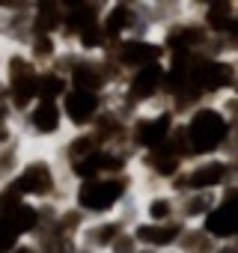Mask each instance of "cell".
Masks as SVG:
<instances>
[{
	"label": "cell",
	"mask_w": 238,
	"mask_h": 253,
	"mask_svg": "<svg viewBox=\"0 0 238 253\" xmlns=\"http://www.w3.org/2000/svg\"><path fill=\"white\" fill-rule=\"evenodd\" d=\"M21 203L48 206V203H69L72 197V179L69 170L57 161L54 149H30L18 179L3 191Z\"/></svg>",
	"instance_id": "obj_1"
},
{
	"label": "cell",
	"mask_w": 238,
	"mask_h": 253,
	"mask_svg": "<svg viewBox=\"0 0 238 253\" xmlns=\"http://www.w3.org/2000/svg\"><path fill=\"white\" fill-rule=\"evenodd\" d=\"M182 137H185L188 161L226 155V146L232 137V122L223 116L217 101H205L182 119Z\"/></svg>",
	"instance_id": "obj_2"
},
{
	"label": "cell",
	"mask_w": 238,
	"mask_h": 253,
	"mask_svg": "<svg viewBox=\"0 0 238 253\" xmlns=\"http://www.w3.org/2000/svg\"><path fill=\"white\" fill-rule=\"evenodd\" d=\"M137 194V179L131 176H110V179H89L72 185L69 203L86 217H110Z\"/></svg>",
	"instance_id": "obj_3"
},
{
	"label": "cell",
	"mask_w": 238,
	"mask_h": 253,
	"mask_svg": "<svg viewBox=\"0 0 238 253\" xmlns=\"http://www.w3.org/2000/svg\"><path fill=\"white\" fill-rule=\"evenodd\" d=\"M33 149H54L63 143L69 134V125L63 116V104L51 98L33 101L21 116H18V128H15Z\"/></svg>",
	"instance_id": "obj_4"
},
{
	"label": "cell",
	"mask_w": 238,
	"mask_h": 253,
	"mask_svg": "<svg viewBox=\"0 0 238 253\" xmlns=\"http://www.w3.org/2000/svg\"><path fill=\"white\" fill-rule=\"evenodd\" d=\"M179 116L173 113V107L167 104V98L143 107L134 119H131V149L137 155H149V152H161L170 146L176 128H179Z\"/></svg>",
	"instance_id": "obj_5"
},
{
	"label": "cell",
	"mask_w": 238,
	"mask_h": 253,
	"mask_svg": "<svg viewBox=\"0 0 238 253\" xmlns=\"http://www.w3.org/2000/svg\"><path fill=\"white\" fill-rule=\"evenodd\" d=\"M232 185H238V182H235V161L226 158V155H211V158L188 161L170 191H173L176 197L194 194V191H202V194H223V191L232 188Z\"/></svg>",
	"instance_id": "obj_6"
},
{
	"label": "cell",
	"mask_w": 238,
	"mask_h": 253,
	"mask_svg": "<svg viewBox=\"0 0 238 253\" xmlns=\"http://www.w3.org/2000/svg\"><path fill=\"white\" fill-rule=\"evenodd\" d=\"M39 75H42V69L27 57V51L9 48L6 66H3V81H6V86H9V101H12V107L18 110V116H21L33 101H39Z\"/></svg>",
	"instance_id": "obj_7"
},
{
	"label": "cell",
	"mask_w": 238,
	"mask_h": 253,
	"mask_svg": "<svg viewBox=\"0 0 238 253\" xmlns=\"http://www.w3.org/2000/svg\"><path fill=\"white\" fill-rule=\"evenodd\" d=\"M101 30L110 39V45L125 42V39H137V36H155L143 18L140 0H110V3H104Z\"/></svg>",
	"instance_id": "obj_8"
},
{
	"label": "cell",
	"mask_w": 238,
	"mask_h": 253,
	"mask_svg": "<svg viewBox=\"0 0 238 253\" xmlns=\"http://www.w3.org/2000/svg\"><path fill=\"white\" fill-rule=\"evenodd\" d=\"M107 57L122 69L125 75L137 72V69H146V66H158V63H167V51L161 45L158 36H137V39H125V42H116L110 45Z\"/></svg>",
	"instance_id": "obj_9"
},
{
	"label": "cell",
	"mask_w": 238,
	"mask_h": 253,
	"mask_svg": "<svg viewBox=\"0 0 238 253\" xmlns=\"http://www.w3.org/2000/svg\"><path fill=\"white\" fill-rule=\"evenodd\" d=\"M60 104H63V116H66L69 131H92V125L107 110L110 98L95 95V92H83V89H69Z\"/></svg>",
	"instance_id": "obj_10"
},
{
	"label": "cell",
	"mask_w": 238,
	"mask_h": 253,
	"mask_svg": "<svg viewBox=\"0 0 238 253\" xmlns=\"http://www.w3.org/2000/svg\"><path fill=\"white\" fill-rule=\"evenodd\" d=\"M131 226L119 217V214H110V217H89L86 226L80 229V247L89 250V253H110V247L116 244L119 235H125Z\"/></svg>",
	"instance_id": "obj_11"
},
{
	"label": "cell",
	"mask_w": 238,
	"mask_h": 253,
	"mask_svg": "<svg viewBox=\"0 0 238 253\" xmlns=\"http://www.w3.org/2000/svg\"><path fill=\"white\" fill-rule=\"evenodd\" d=\"M205 232L214 238V241H229V238H238V185L226 188L220 194V203L217 209L208 214V220L202 223Z\"/></svg>",
	"instance_id": "obj_12"
},
{
	"label": "cell",
	"mask_w": 238,
	"mask_h": 253,
	"mask_svg": "<svg viewBox=\"0 0 238 253\" xmlns=\"http://www.w3.org/2000/svg\"><path fill=\"white\" fill-rule=\"evenodd\" d=\"M134 238L140 241V247L152 250V253H176L179 241H182V232H185V223L176 220V223H134L131 226Z\"/></svg>",
	"instance_id": "obj_13"
},
{
	"label": "cell",
	"mask_w": 238,
	"mask_h": 253,
	"mask_svg": "<svg viewBox=\"0 0 238 253\" xmlns=\"http://www.w3.org/2000/svg\"><path fill=\"white\" fill-rule=\"evenodd\" d=\"M3 45L6 48H27L33 36V3H3Z\"/></svg>",
	"instance_id": "obj_14"
},
{
	"label": "cell",
	"mask_w": 238,
	"mask_h": 253,
	"mask_svg": "<svg viewBox=\"0 0 238 253\" xmlns=\"http://www.w3.org/2000/svg\"><path fill=\"white\" fill-rule=\"evenodd\" d=\"M140 220L146 223H176L179 217V197L170 188H146L140 191Z\"/></svg>",
	"instance_id": "obj_15"
},
{
	"label": "cell",
	"mask_w": 238,
	"mask_h": 253,
	"mask_svg": "<svg viewBox=\"0 0 238 253\" xmlns=\"http://www.w3.org/2000/svg\"><path fill=\"white\" fill-rule=\"evenodd\" d=\"M197 18L205 24V30L214 39H229L232 42V21H235V0H208V3H194Z\"/></svg>",
	"instance_id": "obj_16"
},
{
	"label": "cell",
	"mask_w": 238,
	"mask_h": 253,
	"mask_svg": "<svg viewBox=\"0 0 238 253\" xmlns=\"http://www.w3.org/2000/svg\"><path fill=\"white\" fill-rule=\"evenodd\" d=\"M30 149H33V146H30L18 131H15L3 146H0V194L9 191V185L18 179V173H21V167H24Z\"/></svg>",
	"instance_id": "obj_17"
},
{
	"label": "cell",
	"mask_w": 238,
	"mask_h": 253,
	"mask_svg": "<svg viewBox=\"0 0 238 253\" xmlns=\"http://www.w3.org/2000/svg\"><path fill=\"white\" fill-rule=\"evenodd\" d=\"M24 51H27V57H30L39 69H54V66L63 60V54L69 51V45H66L63 36H57V33H33Z\"/></svg>",
	"instance_id": "obj_18"
},
{
	"label": "cell",
	"mask_w": 238,
	"mask_h": 253,
	"mask_svg": "<svg viewBox=\"0 0 238 253\" xmlns=\"http://www.w3.org/2000/svg\"><path fill=\"white\" fill-rule=\"evenodd\" d=\"M217 203H220V194H202V191L182 194L179 197V217L185 226H202L208 220V214L217 209Z\"/></svg>",
	"instance_id": "obj_19"
},
{
	"label": "cell",
	"mask_w": 238,
	"mask_h": 253,
	"mask_svg": "<svg viewBox=\"0 0 238 253\" xmlns=\"http://www.w3.org/2000/svg\"><path fill=\"white\" fill-rule=\"evenodd\" d=\"M214 247L217 241L205 232V226H185L176 253H214Z\"/></svg>",
	"instance_id": "obj_20"
},
{
	"label": "cell",
	"mask_w": 238,
	"mask_h": 253,
	"mask_svg": "<svg viewBox=\"0 0 238 253\" xmlns=\"http://www.w3.org/2000/svg\"><path fill=\"white\" fill-rule=\"evenodd\" d=\"M69 78L60 69H42L39 75V98H51V101H63V95L69 92Z\"/></svg>",
	"instance_id": "obj_21"
},
{
	"label": "cell",
	"mask_w": 238,
	"mask_h": 253,
	"mask_svg": "<svg viewBox=\"0 0 238 253\" xmlns=\"http://www.w3.org/2000/svg\"><path fill=\"white\" fill-rule=\"evenodd\" d=\"M217 107L223 110V116L232 122V128H235V125H238V92H229V95L217 98Z\"/></svg>",
	"instance_id": "obj_22"
},
{
	"label": "cell",
	"mask_w": 238,
	"mask_h": 253,
	"mask_svg": "<svg viewBox=\"0 0 238 253\" xmlns=\"http://www.w3.org/2000/svg\"><path fill=\"white\" fill-rule=\"evenodd\" d=\"M137 250H140V241L134 238V232H131V229H128L125 235H119V238H116V244L110 247V253H137Z\"/></svg>",
	"instance_id": "obj_23"
},
{
	"label": "cell",
	"mask_w": 238,
	"mask_h": 253,
	"mask_svg": "<svg viewBox=\"0 0 238 253\" xmlns=\"http://www.w3.org/2000/svg\"><path fill=\"white\" fill-rule=\"evenodd\" d=\"M214 253H238V238H229V241H217Z\"/></svg>",
	"instance_id": "obj_24"
},
{
	"label": "cell",
	"mask_w": 238,
	"mask_h": 253,
	"mask_svg": "<svg viewBox=\"0 0 238 253\" xmlns=\"http://www.w3.org/2000/svg\"><path fill=\"white\" fill-rule=\"evenodd\" d=\"M12 253H42V250L36 247V241H30V238H24V241H21V244H18V247H15Z\"/></svg>",
	"instance_id": "obj_25"
},
{
	"label": "cell",
	"mask_w": 238,
	"mask_h": 253,
	"mask_svg": "<svg viewBox=\"0 0 238 253\" xmlns=\"http://www.w3.org/2000/svg\"><path fill=\"white\" fill-rule=\"evenodd\" d=\"M9 101V86H6V81L0 78V104H6Z\"/></svg>",
	"instance_id": "obj_26"
},
{
	"label": "cell",
	"mask_w": 238,
	"mask_h": 253,
	"mask_svg": "<svg viewBox=\"0 0 238 253\" xmlns=\"http://www.w3.org/2000/svg\"><path fill=\"white\" fill-rule=\"evenodd\" d=\"M6 54H9V48H6V45H0V78H3V66H6Z\"/></svg>",
	"instance_id": "obj_27"
},
{
	"label": "cell",
	"mask_w": 238,
	"mask_h": 253,
	"mask_svg": "<svg viewBox=\"0 0 238 253\" xmlns=\"http://www.w3.org/2000/svg\"><path fill=\"white\" fill-rule=\"evenodd\" d=\"M12 134H15L12 128H3V125H0V146H3V143H6V140L12 137Z\"/></svg>",
	"instance_id": "obj_28"
},
{
	"label": "cell",
	"mask_w": 238,
	"mask_h": 253,
	"mask_svg": "<svg viewBox=\"0 0 238 253\" xmlns=\"http://www.w3.org/2000/svg\"><path fill=\"white\" fill-rule=\"evenodd\" d=\"M232 42L238 48V6H235V21H232Z\"/></svg>",
	"instance_id": "obj_29"
},
{
	"label": "cell",
	"mask_w": 238,
	"mask_h": 253,
	"mask_svg": "<svg viewBox=\"0 0 238 253\" xmlns=\"http://www.w3.org/2000/svg\"><path fill=\"white\" fill-rule=\"evenodd\" d=\"M0 45H3V12H0Z\"/></svg>",
	"instance_id": "obj_30"
},
{
	"label": "cell",
	"mask_w": 238,
	"mask_h": 253,
	"mask_svg": "<svg viewBox=\"0 0 238 253\" xmlns=\"http://www.w3.org/2000/svg\"><path fill=\"white\" fill-rule=\"evenodd\" d=\"M235 182H238V161H235Z\"/></svg>",
	"instance_id": "obj_31"
},
{
	"label": "cell",
	"mask_w": 238,
	"mask_h": 253,
	"mask_svg": "<svg viewBox=\"0 0 238 253\" xmlns=\"http://www.w3.org/2000/svg\"><path fill=\"white\" fill-rule=\"evenodd\" d=\"M235 63H238V48H235Z\"/></svg>",
	"instance_id": "obj_32"
},
{
	"label": "cell",
	"mask_w": 238,
	"mask_h": 253,
	"mask_svg": "<svg viewBox=\"0 0 238 253\" xmlns=\"http://www.w3.org/2000/svg\"><path fill=\"white\" fill-rule=\"evenodd\" d=\"M232 92H238V81H235V89H232Z\"/></svg>",
	"instance_id": "obj_33"
},
{
	"label": "cell",
	"mask_w": 238,
	"mask_h": 253,
	"mask_svg": "<svg viewBox=\"0 0 238 253\" xmlns=\"http://www.w3.org/2000/svg\"><path fill=\"white\" fill-rule=\"evenodd\" d=\"M80 253H89V250H83V247H80Z\"/></svg>",
	"instance_id": "obj_34"
}]
</instances>
